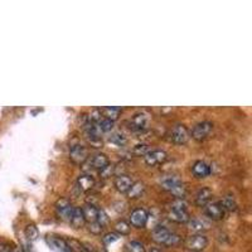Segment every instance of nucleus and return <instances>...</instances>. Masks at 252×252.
Here are the masks:
<instances>
[{
    "instance_id": "1",
    "label": "nucleus",
    "mask_w": 252,
    "mask_h": 252,
    "mask_svg": "<svg viewBox=\"0 0 252 252\" xmlns=\"http://www.w3.org/2000/svg\"><path fill=\"white\" fill-rule=\"evenodd\" d=\"M160 186L164 190L170 192L175 198L183 199L186 195V187L178 174H166L160 179Z\"/></svg>"
},
{
    "instance_id": "2",
    "label": "nucleus",
    "mask_w": 252,
    "mask_h": 252,
    "mask_svg": "<svg viewBox=\"0 0 252 252\" xmlns=\"http://www.w3.org/2000/svg\"><path fill=\"white\" fill-rule=\"evenodd\" d=\"M152 238L158 245H163V246L168 247L177 246L181 242V237L177 233L172 232L170 229L165 228L163 226L154 227L152 232Z\"/></svg>"
},
{
    "instance_id": "3",
    "label": "nucleus",
    "mask_w": 252,
    "mask_h": 252,
    "mask_svg": "<svg viewBox=\"0 0 252 252\" xmlns=\"http://www.w3.org/2000/svg\"><path fill=\"white\" fill-rule=\"evenodd\" d=\"M212 130L213 124L211 121H201L193 126L192 131L189 132V136H192L197 141H203L211 135Z\"/></svg>"
},
{
    "instance_id": "4",
    "label": "nucleus",
    "mask_w": 252,
    "mask_h": 252,
    "mask_svg": "<svg viewBox=\"0 0 252 252\" xmlns=\"http://www.w3.org/2000/svg\"><path fill=\"white\" fill-rule=\"evenodd\" d=\"M208 245V238L202 233H195V235L189 236L186 240V247L192 252H201Z\"/></svg>"
},
{
    "instance_id": "5",
    "label": "nucleus",
    "mask_w": 252,
    "mask_h": 252,
    "mask_svg": "<svg viewBox=\"0 0 252 252\" xmlns=\"http://www.w3.org/2000/svg\"><path fill=\"white\" fill-rule=\"evenodd\" d=\"M69 159L78 165L85 164L89 159V150L81 144H73L69 146Z\"/></svg>"
},
{
    "instance_id": "6",
    "label": "nucleus",
    "mask_w": 252,
    "mask_h": 252,
    "mask_svg": "<svg viewBox=\"0 0 252 252\" xmlns=\"http://www.w3.org/2000/svg\"><path fill=\"white\" fill-rule=\"evenodd\" d=\"M149 121V114H146V112H138V114H135L127 121V125H129V129H131L132 131H143V130H145L148 127Z\"/></svg>"
},
{
    "instance_id": "7",
    "label": "nucleus",
    "mask_w": 252,
    "mask_h": 252,
    "mask_svg": "<svg viewBox=\"0 0 252 252\" xmlns=\"http://www.w3.org/2000/svg\"><path fill=\"white\" fill-rule=\"evenodd\" d=\"M73 208L75 207L72 206L71 202L66 198H61L56 203V213H57L58 218L62 220H66V222H69V220H71Z\"/></svg>"
},
{
    "instance_id": "8",
    "label": "nucleus",
    "mask_w": 252,
    "mask_h": 252,
    "mask_svg": "<svg viewBox=\"0 0 252 252\" xmlns=\"http://www.w3.org/2000/svg\"><path fill=\"white\" fill-rule=\"evenodd\" d=\"M166 159H168V154H166V152H164V150L161 149L150 150L149 153H146V154L144 155L145 164L149 166L160 165V164L165 163Z\"/></svg>"
},
{
    "instance_id": "9",
    "label": "nucleus",
    "mask_w": 252,
    "mask_h": 252,
    "mask_svg": "<svg viewBox=\"0 0 252 252\" xmlns=\"http://www.w3.org/2000/svg\"><path fill=\"white\" fill-rule=\"evenodd\" d=\"M189 138L190 136H189L188 129L184 125H181V124L175 125L172 131H170V140L177 144V145H184L189 140Z\"/></svg>"
},
{
    "instance_id": "10",
    "label": "nucleus",
    "mask_w": 252,
    "mask_h": 252,
    "mask_svg": "<svg viewBox=\"0 0 252 252\" xmlns=\"http://www.w3.org/2000/svg\"><path fill=\"white\" fill-rule=\"evenodd\" d=\"M149 220V213L144 208L134 209L130 215V223L136 228H144Z\"/></svg>"
},
{
    "instance_id": "11",
    "label": "nucleus",
    "mask_w": 252,
    "mask_h": 252,
    "mask_svg": "<svg viewBox=\"0 0 252 252\" xmlns=\"http://www.w3.org/2000/svg\"><path fill=\"white\" fill-rule=\"evenodd\" d=\"M204 213L213 220H220L224 217V209L220 202H209L204 206Z\"/></svg>"
},
{
    "instance_id": "12",
    "label": "nucleus",
    "mask_w": 252,
    "mask_h": 252,
    "mask_svg": "<svg viewBox=\"0 0 252 252\" xmlns=\"http://www.w3.org/2000/svg\"><path fill=\"white\" fill-rule=\"evenodd\" d=\"M211 166L203 160H197L192 165V173L195 178H199V179H203V178H207L209 174H211Z\"/></svg>"
},
{
    "instance_id": "13",
    "label": "nucleus",
    "mask_w": 252,
    "mask_h": 252,
    "mask_svg": "<svg viewBox=\"0 0 252 252\" xmlns=\"http://www.w3.org/2000/svg\"><path fill=\"white\" fill-rule=\"evenodd\" d=\"M213 192L212 189L208 188V187H203L197 192L194 197V202L198 207H204L206 204H208L211 202V198H212Z\"/></svg>"
},
{
    "instance_id": "14",
    "label": "nucleus",
    "mask_w": 252,
    "mask_h": 252,
    "mask_svg": "<svg viewBox=\"0 0 252 252\" xmlns=\"http://www.w3.org/2000/svg\"><path fill=\"white\" fill-rule=\"evenodd\" d=\"M90 163V169H96V170H101L103 166H106L107 164L110 163L109 158H107L106 154H103V153H97V154H94L91 159H87Z\"/></svg>"
},
{
    "instance_id": "15",
    "label": "nucleus",
    "mask_w": 252,
    "mask_h": 252,
    "mask_svg": "<svg viewBox=\"0 0 252 252\" xmlns=\"http://www.w3.org/2000/svg\"><path fill=\"white\" fill-rule=\"evenodd\" d=\"M134 183L132 182L131 178L129 177V175L126 174H120L118 175V177L115 178V188H116V190L120 193H126L127 190L130 189V187H131V184Z\"/></svg>"
},
{
    "instance_id": "16",
    "label": "nucleus",
    "mask_w": 252,
    "mask_h": 252,
    "mask_svg": "<svg viewBox=\"0 0 252 252\" xmlns=\"http://www.w3.org/2000/svg\"><path fill=\"white\" fill-rule=\"evenodd\" d=\"M168 218H169L172 222L175 223H187L190 217H189V213L187 212V209H169L168 212Z\"/></svg>"
},
{
    "instance_id": "17",
    "label": "nucleus",
    "mask_w": 252,
    "mask_h": 252,
    "mask_svg": "<svg viewBox=\"0 0 252 252\" xmlns=\"http://www.w3.org/2000/svg\"><path fill=\"white\" fill-rule=\"evenodd\" d=\"M47 242H48V245L53 250H57V251L61 252H71L67 242L64 240H62V238L56 237V236H48L47 237Z\"/></svg>"
},
{
    "instance_id": "18",
    "label": "nucleus",
    "mask_w": 252,
    "mask_h": 252,
    "mask_svg": "<svg viewBox=\"0 0 252 252\" xmlns=\"http://www.w3.org/2000/svg\"><path fill=\"white\" fill-rule=\"evenodd\" d=\"M77 186L81 192H90L94 187V179L90 174H82L78 177Z\"/></svg>"
},
{
    "instance_id": "19",
    "label": "nucleus",
    "mask_w": 252,
    "mask_h": 252,
    "mask_svg": "<svg viewBox=\"0 0 252 252\" xmlns=\"http://www.w3.org/2000/svg\"><path fill=\"white\" fill-rule=\"evenodd\" d=\"M145 189L146 187L143 182H134V183L131 184V187H130L129 190L126 192V195L129 198H131V199H136V198H140L141 195L145 193Z\"/></svg>"
},
{
    "instance_id": "20",
    "label": "nucleus",
    "mask_w": 252,
    "mask_h": 252,
    "mask_svg": "<svg viewBox=\"0 0 252 252\" xmlns=\"http://www.w3.org/2000/svg\"><path fill=\"white\" fill-rule=\"evenodd\" d=\"M69 223L75 227V228H81V227L85 226L86 220H85V217H83L82 208H81V207H75V208H73V212H72Z\"/></svg>"
},
{
    "instance_id": "21",
    "label": "nucleus",
    "mask_w": 252,
    "mask_h": 252,
    "mask_svg": "<svg viewBox=\"0 0 252 252\" xmlns=\"http://www.w3.org/2000/svg\"><path fill=\"white\" fill-rule=\"evenodd\" d=\"M82 213L83 217L86 220V222H94V220H97V213H98V208L94 206V204H85L82 207Z\"/></svg>"
},
{
    "instance_id": "22",
    "label": "nucleus",
    "mask_w": 252,
    "mask_h": 252,
    "mask_svg": "<svg viewBox=\"0 0 252 252\" xmlns=\"http://www.w3.org/2000/svg\"><path fill=\"white\" fill-rule=\"evenodd\" d=\"M101 110V114H102V118L109 119L111 121H116L119 119L121 114V107H116V106H107V107H102Z\"/></svg>"
},
{
    "instance_id": "23",
    "label": "nucleus",
    "mask_w": 252,
    "mask_h": 252,
    "mask_svg": "<svg viewBox=\"0 0 252 252\" xmlns=\"http://www.w3.org/2000/svg\"><path fill=\"white\" fill-rule=\"evenodd\" d=\"M188 228L193 232H197V233H201L202 231H206V229L209 228V224L206 223L204 220H198V218H193V220H189L188 222Z\"/></svg>"
},
{
    "instance_id": "24",
    "label": "nucleus",
    "mask_w": 252,
    "mask_h": 252,
    "mask_svg": "<svg viewBox=\"0 0 252 252\" xmlns=\"http://www.w3.org/2000/svg\"><path fill=\"white\" fill-rule=\"evenodd\" d=\"M220 203L224 211H235V209L237 208L236 199L232 197V195H226V197L220 202Z\"/></svg>"
},
{
    "instance_id": "25",
    "label": "nucleus",
    "mask_w": 252,
    "mask_h": 252,
    "mask_svg": "<svg viewBox=\"0 0 252 252\" xmlns=\"http://www.w3.org/2000/svg\"><path fill=\"white\" fill-rule=\"evenodd\" d=\"M130 224L126 222V220H119L115 223V231L118 233L119 236H125V235H129L130 233Z\"/></svg>"
},
{
    "instance_id": "26",
    "label": "nucleus",
    "mask_w": 252,
    "mask_h": 252,
    "mask_svg": "<svg viewBox=\"0 0 252 252\" xmlns=\"http://www.w3.org/2000/svg\"><path fill=\"white\" fill-rule=\"evenodd\" d=\"M126 252H145V246L140 241H130L125 246Z\"/></svg>"
},
{
    "instance_id": "27",
    "label": "nucleus",
    "mask_w": 252,
    "mask_h": 252,
    "mask_svg": "<svg viewBox=\"0 0 252 252\" xmlns=\"http://www.w3.org/2000/svg\"><path fill=\"white\" fill-rule=\"evenodd\" d=\"M67 245H68L71 252H90L87 247L83 246L81 242H78L77 240H68L66 241Z\"/></svg>"
},
{
    "instance_id": "28",
    "label": "nucleus",
    "mask_w": 252,
    "mask_h": 252,
    "mask_svg": "<svg viewBox=\"0 0 252 252\" xmlns=\"http://www.w3.org/2000/svg\"><path fill=\"white\" fill-rule=\"evenodd\" d=\"M97 127L101 132H110L112 129H114V121L102 118L97 123Z\"/></svg>"
},
{
    "instance_id": "29",
    "label": "nucleus",
    "mask_w": 252,
    "mask_h": 252,
    "mask_svg": "<svg viewBox=\"0 0 252 252\" xmlns=\"http://www.w3.org/2000/svg\"><path fill=\"white\" fill-rule=\"evenodd\" d=\"M109 140L111 141L112 144H115V145L123 146V145H125L126 141H127V139H126L125 135L121 134V132H114V134L110 135Z\"/></svg>"
},
{
    "instance_id": "30",
    "label": "nucleus",
    "mask_w": 252,
    "mask_h": 252,
    "mask_svg": "<svg viewBox=\"0 0 252 252\" xmlns=\"http://www.w3.org/2000/svg\"><path fill=\"white\" fill-rule=\"evenodd\" d=\"M115 169H116L115 164L109 163L106 166H103L102 169L98 170V173H100V177L102 179H107V178H111L115 174Z\"/></svg>"
},
{
    "instance_id": "31",
    "label": "nucleus",
    "mask_w": 252,
    "mask_h": 252,
    "mask_svg": "<svg viewBox=\"0 0 252 252\" xmlns=\"http://www.w3.org/2000/svg\"><path fill=\"white\" fill-rule=\"evenodd\" d=\"M24 232H26L27 238H28L29 241H35L38 238V235H39L35 224H28V226L26 227V231H24Z\"/></svg>"
},
{
    "instance_id": "32",
    "label": "nucleus",
    "mask_w": 252,
    "mask_h": 252,
    "mask_svg": "<svg viewBox=\"0 0 252 252\" xmlns=\"http://www.w3.org/2000/svg\"><path fill=\"white\" fill-rule=\"evenodd\" d=\"M149 152H150L149 146L146 145V144H138V145H135L131 150L132 154L138 155V157H144L146 153H149Z\"/></svg>"
},
{
    "instance_id": "33",
    "label": "nucleus",
    "mask_w": 252,
    "mask_h": 252,
    "mask_svg": "<svg viewBox=\"0 0 252 252\" xmlns=\"http://www.w3.org/2000/svg\"><path fill=\"white\" fill-rule=\"evenodd\" d=\"M89 231L94 235H101L103 231V226L97 222V220H94V222H90L89 223Z\"/></svg>"
},
{
    "instance_id": "34",
    "label": "nucleus",
    "mask_w": 252,
    "mask_h": 252,
    "mask_svg": "<svg viewBox=\"0 0 252 252\" xmlns=\"http://www.w3.org/2000/svg\"><path fill=\"white\" fill-rule=\"evenodd\" d=\"M119 237H120V236H119L116 232H109L106 233V235H103L102 242L105 245H111L114 244L115 241H118Z\"/></svg>"
},
{
    "instance_id": "35",
    "label": "nucleus",
    "mask_w": 252,
    "mask_h": 252,
    "mask_svg": "<svg viewBox=\"0 0 252 252\" xmlns=\"http://www.w3.org/2000/svg\"><path fill=\"white\" fill-rule=\"evenodd\" d=\"M170 208L172 209H187V202L184 201V199L175 198L174 201L170 203Z\"/></svg>"
},
{
    "instance_id": "36",
    "label": "nucleus",
    "mask_w": 252,
    "mask_h": 252,
    "mask_svg": "<svg viewBox=\"0 0 252 252\" xmlns=\"http://www.w3.org/2000/svg\"><path fill=\"white\" fill-rule=\"evenodd\" d=\"M97 222H100L102 226L109 222V216L106 215V212L103 211V209H98V213H97Z\"/></svg>"
},
{
    "instance_id": "37",
    "label": "nucleus",
    "mask_w": 252,
    "mask_h": 252,
    "mask_svg": "<svg viewBox=\"0 0 252 252\" xmlns=\"http://www.w3.org/2000/svg\"><path fill=\"white\" fill-rule=\"evenodd\" d=\"M22 252H34V251H33V249H32L31 245H27V246L24 247V250Z\"/></svg>"
},
{
    "instance_id": "38",
    "label": "nucleus",
    "mask_w": 252,
    "mask_h": 252,
    "mask_svg": "<svg viewBox=\"0 0 252 252\" xmlns=\"http://www.w3.org/2000/svg\"><path fill=\"white\" fill-rule=\"evenodd\" d=\"M0 252H10V250L6 249V247H0Z\"/></svg>"
},
{
    "instance_id": "39",
    "label": "nucleus",
    "mask_w": 252,
    "mask_h": 252,
    "mask_svg": "<svg viewBox=\"0 0 252 252\" xmlns=\"http://www.w3.org/2000/svg\"><path fill=\"white\" fill-rule=\"evenodd\" d=\"M148 252H161V250H159V249H152V250H149V251Z\"/></svg>"
},
{
    "instance_id": "40",
    "label": "nucleus",
    "mask_w": 252,
    "mask_h": 252,
    "mask_svg": "<svg viewBox=\"0 0 252 252\" xmlns=\"http://www.w3.org/2000/svg\"><path fill=\"white\" fill-rule=\"evenodd\" d=\"M10 252H22V251H19V250H12Z\"/></svg>"
}]
</instances>
